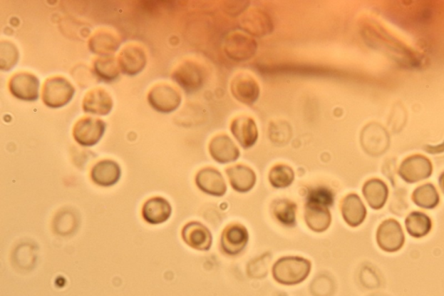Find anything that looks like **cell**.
I'll return each mask as SVG.
<instances>
[{"label":"cell","instance_id":"18","mask_svg":"<svg viewBox=\"0 0 444 296\" xmlns=\"http://www.w3.org/2000/svg\"><path fill=\"white\" fill-rule=\"evenodd\" d=\"M113 108L110 95L103 88H94L83 100V110L86 113L107 116Z\"/></svg>","mask_w":444,"mask_h":296},{"label":"cell","instance_id":"7","mask_svg":"<svg viewBox=\"0 0 444 296\" xmlns=\"http://www.w3.org/2000/svg\"><path fill=\"white\" fill-rule=\"evenodd\" d=\"M172 78L187 93H194L201 89L204 83V74L201 67L193 61L183 62L175 70Z\"/></svg>","mask_w":444,"mask_h":296},{"label":"cell","instance_id":"9","mask_svg":"<svg viewBox=\"0 0 444 296\" xmlns=\"http://www.w3.org/2000/svg\"><path fill=\"white\" fill-rule=\"evenodd\" d=\"M257 50L255 40L242 33L230 34L225 40V51L234 61H246L254 57Z\"/></svg>","mask_w":444,"mask_h":296},{"label":"cell","instance_id":"15","mask_svg":"<svg viewBox=\"0 0 444 296\" xmlns=\"http://www.w3.org/2000/svg\"><path fill=\"white\" fill-rule=\"evenodd\" d=\"M210 152L211 157L220 163H233L241 155L239 148L227 135L216 136L212 139Z\"/></svg>","mask_w":444,"mask_h":296},{"label":"cell","instance_id":"28","mask_svg":"<svg viewBox=\"0 0 444 296\" xmlns=\"http://www.w3.org/2000/svg\"><path fill=\"white\" fill-rule=\"evenodd\" d=\"M120 71L118 60L113 56L100 57L94 62L95 73L103 81H114L119 77Z\"/></svg>","mask_w":444,"mask_h":296},{"label":"cell","instance_id":"34","mask_svg":"<svg viewBox=\"0 0 444 296\" xmlns=\"http://www.w3.org/2000/svg\"><path fill=\"white\" fill-rule=\"evenodd\" d=\"M311 291L314 296H331L334 292L333 280L326 275H319L311 283Z\"/></svg>","mask_w":444,"mask_h":296},{"label":"cell","instance_id":"23","mask_svg":"<svg viewBox=\"0 0 444 296\" xmlns=\"http://www.w3.org/2000/svg\"><path fill=\"white\" fill-rule=\"evenodd\" d=\"M305 219L307 226L315 232L326 231L331 225L329 207L322 204L306 202Z\"/></svg>","mask_w":444,"mask_h":296},{"label":"cell","instance_id":"5","mask_svg":"<svg viewBox=\"0 0 444 296\" xmlns=\"http://www.w3.org/2000/svg\"><path fill=\"white\" fill-rule=\"evenodd\" d=\"M106 123L92 117L79 119L73 128V137L80 146L91 147L97 145L105 135Z\"/></svg>","mask_w":444,"mask_h":296},{"label":"cell","instance_id":"8","mask_svg":"<svg viewBox=\"0 0 444 296\" xmlns=\"http://www.w3.org/2000/svg\"><path fill=\"white\" fill-rule=\"evenodd\" d=\"M433 170L429 158L422 155L407 158L400 165L398 174L408 183H415L429 178Z\"/></svg>","mask_w":444,"mask_h":296},{"label":"cell","instance_id":"35","mask_svg":"<svg viewBox=\"0 0 444 296\" xmlns=\"http://www.w3.org/2000/svg\"><path fill=\"white\" fill-rule=\"evenodd\" d=\"M334 195L327 188L319 187L311 190L308 194L307 202L322 204L327 207L333 205Z\"/></svg>","mask_w":444,"mask_h":296},{"label":"cell","instance_id":"10","mask_svg":"<svg viewBox=\"0 0 444 296\" xmlns=\"http://www.w3.org/2000/svg\"><path fill=\"white\" fill-rule=\"evenodd\" d=\"M39 79L35 75L20 73L11 77L9 82L11 93L23 101L33 102L39 96Z\"/></svg>","mask_w":444,"mask_h":296},{"label":"cell","instance_id":"11","mask_svg":"<svg viewBox=\"0 0 444 296\" xmlns=\"http://www.w3.org/2000/svg\"><path fill=\"white\" fill-rule=\"evenodd\" d=\"M231 93L244 105L251 106L257 101L261 89L256 80L247 73H239L232 79Z\"/></svg>","mask_w":444,"mask_h":296},{"label":"cell","instance_id":"21","mask_svg":"<svg viewBox=\"0 0 444 296\" xmlns=\"http://www.w3.org/2000/svg\"><path fill=\"white\" fill-rule=\"evenodd\" d=\"M341 212L344 220L351 227H358L366 218V208L361 198L356 194H350L343 199Z\"/></svg>","mask_w":444,"mask_h":296},{"label":"cell","instance_id":"3","mask_svg":"<svg viewBox=\"0 0 444 296\" xmlns=\"http://www.w3.org/2000/svg\"><path fill=\"white\" fill-rule=\"evenodd\" d=\"M148 101L154 110L167 114L181 106L182 96L177 89L167 83H159L150 90Z\"/></svg>","mask_w":444,"mask_h":296},{"label":"cell","instance_id":"20","mask_svg":"<svg viewBox=\"0 0 444 296\" xmlns=\"http://www.w3.org/2000/svg\"><path fill=\"white\" fill-rule=\"evenodd\" d=\"M121 40L118 36L110 31H97L89 40L91 53L106 57L111 56L118 50Z\"/></svg>","mask_w":444,"mask_h":296},{"label":"cell","instance_id":"31","mask_svg":"<svg viewBox=\"0 0 444 296\" xmlns=\"http://www.w3.org/2000/svg\"><path fill=\"white\" fill-rule=\"evenodd\" d=\"M269 182L272 186L277 189L289 187L294 183L295 175L291 167L285 165H275L270 170Z\"/></svg>","mask_w":444,"mask_h":296},{"label":"cell","instance_id":"29","mask_svg":"<svg viewBox=\"0 0 444 296\" xmlns=\"http://www.w3.org/2000/svg\"><path fill=\"white\" fill-rule=\"evenodd\" d=\"M412 200L415 205L423 209L431 210L438 205L440 198L435 187L431 183H426L414 190Z\"/></svg>","mask_w":444,"mask_h":296},{"label":"cell","instance_id":"38","mask_svg":"<svg viewBox=\"0 0 444 296\" xmlns=\"http://www.w3.org/2000/svg\"><path fill=\"white\" fill-rule=\"evenodd\" d=\"M439 185H440V188H441L443 193L444 194V172L441 175H440Z\"/></svg>","mask_w":444,"mask_h":296},{"label":"cell","instance_id":"39","mask_svg":"<svg viewBox=\"0 0 444 296\" xmlns=\"http://www.w3.org/2000/svg\"><path fill=\"white\" fill-rule=\"evenodd\" d=\"M371 296H386V295H371Z\"/></svg>","mask_w":444,"mask_h":296},{"label":"cell","instance_id":"2","mask_svg":"<svg viewBox=\"0 0 444 296\" xmlns=\"http://www.w3.org/2000/svg\"><path fill=\"white\" fill-rule=\"evenodd\" d=\"M75 91V88L69 80L58 76L47 79L43 83L42 100L47 107L59 109L71 101Z\"/></svg>","mask_w":444,"mask_h":296},{"label":"cell","instance_id":"14","mask_svg":"<svg viewBox=\"0 0 444 296\" xmlns=\"http://www.w3.org/2000/svg\"><path fill=\"white\" fill-rule=\"evenodd\" d=\"M249 242V232L241 224H232L227 227L222 235V247L231 255L241 253Z\"/></svg>","mask_w":444,"mask_h":296},{"label":"cell","instance_id":"24","mask_svg":"<svg viewBox=\"0 0 444 296\" xmlns=\"http://www.w3.org/2000/svg\"><path fill=\"white\" fill-rule=\"evenodd\" d=\"M232 188L241 193L250 191L255 185L256 175L251 168L239 165L227 170Z\"/></svg>","mask_w":444,"mask_h":296},{"label":"cell","instance_id":"12","mask_svg":"<svg viewBox=\"0 0 444 296\" xmlns=\"http://www.w3.org/2000/svg\"><path fill=\"white\" fill-rule=\"evenodd\" d=\"M118 62L123 73L129 76L141 73L147 65L145 51L140 46H127L120 53Z\"/></svg>","mask_w":444,"mask_h":296},{"label":"cell","instance_id":"37","mask_svg":"<svg viewBox=\"0 0 444 296\" xmlns=\"http://www.w3.org/2000/svg\"><path fill=\"white\" fill-rule=\"evenodd\" d=\"M425 150L426 152H428V153L430 154L443 153V152H444V142L442 143V145L438 146H427L425 147Z\"/></svg>","mask_w":444,"mask_h":296},{"label":"cell","instance_id":"17","mask_svg":"<svg viewBox=\"0 0 444 296\" xmlns=\"http://www.w3.org/2000/svg\"><path fill=\"white\" fill-rule=\"evenodd\" d=\"M182 237L187 245L197 250H209L213 242L209 229L197 222L186 224L182 229Z\"/></svg>","mask_w":444,"mask_h":296},{"label":"cell","instance_id":"1","mask_svg":"<svg viewBox=\"0 0 444 296\" xmlns=\"http://www.w3.org/2000/svg\"><path fill=\"white\" fill-rule=\"evenodd\" d=\"M311 267V262L305 258L283 257L275 262L273 275L275 281L283 285H296L305 281L310 274Z\"/></svg>","mask_w":444,"mask_h":296},{"label":"cell","instance_id":"27","mask_svg":"<svg viewBox=\"0 0 444 296\" xmlns=\"http://www.w3.org/2000/svg\"><path fill=\"white\" fill-rule=\"evenodd\" d=\"M408 233L412 238H422L430 233L432 228L431 219L422 212H412L406 220Z\"/></svg>","mask_w":444,"mask_h":296},{"label":"cell","instance_id":"19","mask_svg":"<svg viewBox=\"0 0 444 296\" xmlns=\"http://www.w3.org/2000/svg\"><path fill=\"white\" fill-rule=\"evenodd\" d=\"M91 177L95 185L103 187L115 185L121 178V168L112 160H103L92 168Z\"/></svg>","mask_w":444,"mask_h":296},{"label":"cell","instance_id":"6","mask_svg":"<svg viewBox=\"0 0 444 296\" xmlns=\"http://www.w3.org/2000/svg\"><path fill=\"white\" fill-rule=\"evenodd\" d=\"M405 240L402 227L396 220H386L380 224L377 231V242L382 250L394 253L402 249Z\"/></svg>","mask_w":444,"mask_h":296},{"label":"cell","instance_id":"4","mask_svg":"<svg viewBox=\"0 0 444 296\" xmlns=\"http://www.w3.org/2000/svg\"><path fill=\"white\" fill-rule=\"evenodd\" d=\"M360 141L363 150L373 157L386 153L390 147V136L378 123H371L363 128Z\"/></svg>","mask_w":444,"mask_h":296},{"label":"cell","instance_id":"22","mask_svg":"<svg viewBox=\"0 0 444 296\" xmlns=\"http://www.w3.org/2000/svg\"><path fill=\"white\" fill-rule=\"evenodd\" d=\"M143 219L150 224H161L169 220L172 214L170 203L165 198H150L144 203L142 211Z\"/></svg>","mask_w":444,"mask_h":296},{"label":"cell","instance_id":"13","mask_svg":"<svg viewBox=\"0 0 444 296\" xmlns=\"http://www.w3.org/2000/svg\"><path fill=\"white\" fill-rule=\"evenodd\" d=\"M195 183L200 190L214 197H222L226 194L225 180L214 168H205L200 170L196 175Z\"/></svg>","mask_w":444,"mask_h":296},{"label":"cell","instance_id":"26","mask_svg":"<svg viewBox=\"0 0 444 296\" xmlns=\"http://www.w3.org/2000/svg\"><path fill=\"white\" fill-rule=\"evenodd\" d=\"M242 20L243 29L249 31L252 35L259 37L270 34L272 31L270 19L262 11H251V13L246 14Z\"/></svg>","mask_w":444,"mask_h":296},{"label":"cell","instance_id":"33","mask_svg":"<svg viewBox=\"0 0 444 296\" xmlns=\"http://www.w3.org/2000/svg\"><path fill=\"white\" fill-rule=\"evenodd\" d=\"M271 262L270 254H264L261 257L252 261L247 266V274L252 278H264L268 273Z\"/></svg>","mask_w":444,"mask_h":296},{"label":"cell","instance_id":"32","mask_svg":"<svg viewBox=\"0 0 444 296\" xmlns=\"http://www.w3.org/2000/svg\"><path fill=\"white\" fill-rule=\"evenodd\" d=\"M19 50L13 43L2 41L0 43V68L2 71H10L18 63Z\"/></svg>","mask_w":444,"mask_h":296},{"label":"cell","instance_id":"16","mask_svg":"<svg viewBox=\"0 0 444 296\" xmlns=\"http://www.w3.org/2000/svg\"><path fill=\"white\" fill-rule=\"evenodd\" d=\"M231 132L244 149L253 147L259 138L257 126L253 118L242 116L231 123Z\"/></svg>","mask_w":444,"mask_h":296},{"label":"cell","instance_id":"36","mask_svg":"<svg viewBox=\"0 0 444 296\" xmlns=\"http://www.w3.org/2000/svg\"><path fill=\"white\" fill-rule=\"evenodd\" d=\"M360 279H361L363 285L367 289H377L381 285L378 275L371 267H363L361 274H360Z\"/></svg>","mask_w":444,"mask_h":296},{"label":"cell","instance_id":"30","mask_svg":"<svg viewBox=\"0 0 444 296\" xmlns=\"http://www.w3.org/2000/svg\"><path fill=\"white\" fill-rule=\"evenodd\" d=\"M296 211H297V206L290 200H276L273 204L274 217L286 226L294 225L296 223Z\"/></svg>","mask_w":444,"mask_h":296},{"label":"cell","instance_id":"25","mask_svg":"<svg viewBox=\"0 0 444 296\" xmlns=\"http://www.w3.org/2000/svg\"><path fill=\"white\" fill-rule=\"evenodd\" d=\"M363 194L370 207L378 210L385 206L389 197V189L382 180L373 178L365 183Z\"/></svg>","mask_w":444,"mask_h":296}]
</instances>
